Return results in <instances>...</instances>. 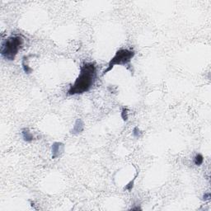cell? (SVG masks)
<instances>
[{
    "label": "cell",
    "mask_w": 211,
    "mask_h": 211,
    "mask_svg": "<svg viewBox=\"0 0 211 211\" xmlns=\"http://www.w3.org/2000/svg\"><path fill=\"white\" fill-rule=\"evenodd\" d=\"M97 78V65L93 62H85L80 66L79 74L73 85L69 87L67 94L69 96L83 94L94 86Z\"/></svg>",
    "instance_id": "1"
},
{
    "label": "cell",
    "mask_w": 211,
    "mask_h": 211,
    "mask_svg": "<svg viewBox=\"0 0 211 211\" xmlns=\"http://www.w3.org/2000/svg\"><path fill=\"white\" fill-rule=\"evenodd\" d=\"M24 46V38L21 35H12L1 43L0 53L2 57L13 61L18 52Z\"/></svg>",
    "instance_id": "2"
},
{
    "label": "cell",
    "mask_w": 211,
    "mask_h": 211,
    "mask_svg": "<svg viewBox=\"0 0 211 211\" xmlns=\"http://www.w3.org/2000/svg\"><path fill=\"white\" fill-rule=\"evenodd\" d=\"M135 52L133 50L130 49H120L119 50L116 52V54L114 57L111 58V60L109 61L108 65L102 72V75H105L107 74L109 71H111L113 69L115 65H123L126 66L127 69H130L131 68V62L132 59L134 57Z\"/></svg>",
    "instance_id": "3"
},
{
    "label": "cell",
    "mask_w": 211,
    "mask_h": 211,
    "mask_svg": "<svg viewBox=\"0 0 211 211\" xmlns=\"http://www.w3.org/2000/svg\"><path fill=\"white\" fill-rule=\"evenodd\" d=\"M64 146L62 143L55 142L52 144L51 151H52V158H56V157H60L61 153L64 151Z\"/></svg>",
    "instance_id": "4"
},
{
    "label": "cell",
    "mask_w": 211,
    "mask_h": 211,
    "mask_svg": "<svg viewBox=\"0 0 211 211\" xmlns=\"http://www.w3.org/2000/svg\"><path fill=\"white\" fill-rule=\"evenodd\" d=\"M83 129H84V123H83V121L82 120L78 119L76 120L75 124H74V128L72 130V133L75 134H79V133L83 131Z\"/></svg>",
    "instance_id": "5"
},
{
    "label": "cell",
    "mask_w": 211,
    "mask_h": 211,
    "mask_svg": "<svg viewBox=\"0 0 211 211\" xmlns=\"http://www.w3.org/2000/svg\"><path fill=\"white\" fill-rule=\"evenodd\" d=\"M22 134L23 140L26 141V142H32L33 139H34L33 135H32L31 132L29 131L28 129H23L22 131Z\"/></svg>",
    "instance_id": "6"
},
{
    "label": "cell",
    "mask_w": 211,
    "mask_h": 211,
    "mask_svg": "<svg viewBox=\"0 0 211 211\" xmlns=\"http://www.w3.org/2000/svg\"><path fill=\"white\" fill-rule=\"evenodd\" d=\"M193 162H194L195 165L196 166H201L202 165L203 162H204V157L202 154H195V156L193 158Z\"/></svg>",
    "instance_id": "7"
},
{
    "label": "cell",
    "mask_w": 211,
    "mask_h": 211,
    "mask_svg": "<svg viewBox=\"0 0 211 211\" xmlns=\"http://www.w3.org/2000/svg\"><path fill=\"white\" fill-rule=\"evenodd\" d=\"M121 117L125 121L128 120V109L126 108V107H124L121 111Z\"/></svg>",
    "instance_id": "8"
},
{
    "label": "cell",
    "mask_w": 211,
    "mask_h": 211,
    "mask_svg": "<svg viewBox=\"0 0 211 211\" xmlns=\"http://www.w3.org/2000/svg\"><path fill=\"white\" fill-rule=\"evenodd\" d=\"M133 134H134V137L140 138L141 137V135H142V132L140 131V129L138 128V127H135V128L134 129V130H133Z\"/></svg>",
    "instance_id": "9"
},
{
    "label": "cell",
    "mask_w": 211,
    "mask_h": 211,
    "mask_svg": "<svg viewBox=\"0 0 211 211\" xmlns=\"http://www.w3.org/2000/svg\"><path fill=\"white\" fill-rule=\"evenodd\" d=\"M134 180H135V177H134V179H133V181H131L130 182H129L128 184H127V185H126V187H125V189H126V190H128V191H131L132 188H133V186H134Z\"/></svg>",
    "instance_id": "10"
},
{
    "label": "cell",
    "mask_w": 211,
    "mask_h": 211,
    "mask_svg": "<svg viewBox=\"0 0 211 211\" xmlns=\"http://www.w3.org/2000/svg\"><path fill=\"white\" fill-rule=\"evenodd\" d=\"M210 198H211L210 193H209V192H207V193H205V194L203 195L202 200H204V201H207V200H210Z\"/></svg>",
    "instance_id": "11"
}]
</instances>
